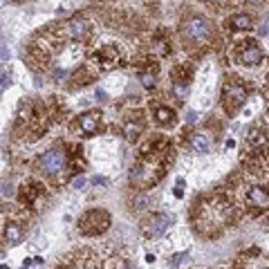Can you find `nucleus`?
<instances>
[{"instance_id":"obj_1","label":"nucleus","mask_w":269,"mask_h":269,"mask_svg":"<svg viewBox=\"0 0 269 269\" xmlns=\"http://www.w3.org/2000/svg\"><path fill=\"white\" fill-rule=\"evenodd\" d=\"M209 34H211V23L204 16H191L188 20H184V25H182V36H184V41L202 43L209 38Z\"/></svg>"},{"instance_id":"obj_2","label":"nucleus","mask_w":269,"mask_h":269,"mask_svg":"<svg viewBox=\"0 0 269 269\" xmlns=\"http://www.w3.org/2000/svg\"><path fill=\"white\" fill-rule=\"evenodd\" d=\"M110 224V216L105 211H88L85 216L79 220V229H81L83 235H97V234H103L105 229Z\"/></svg>"},{"instance_id":"obj_3","label":"nucleus","mask_w":269,"mask_h":269,"mask_svg":"<svg viewBox=\"0 0 269 269\" xmlns=\"http://www.w3.org/2000/svg\"><path fill=\"white\" fill-rule=\"evenodd\" d=\"M65 162H67L65 152L59 151V148H52V151H47L41 155V159H38V170L45 173V175H56V173H61V170L65 168Z\"/></svg>"},{"instance_id":"obj_4","label":"nucleus","mask_w":269,"mask_h":269,"mask_svg":"<svg viewBox=\"0 0 269 269\" xmlns=\"http://www.w3.org/2000/svg\"><path fill=\"white\" fill-rule=\"evenodd\" d=\"M170 222H173V218L166 216V213H152L144 222V234H146V238H159V235L166 234Z\"/></svg>"},{"instance_id":"obj_5","label":"nucleus","mask_w":269,"mask_h":269,"mask_svg":"<svg viewBox=\"0 0 269 269\" xmlns=\"http://www.w3.org/2000/svg\"><path fill=\"white\" fill-rule=\"evenodd\" d=\"M222 103H227L229 112H235V108H240V105L245 103V88L238 85V83H229L227 90H224Z\"/></svg>"},{"instance_id":"obj_6","label":"nucleus","mask_w":269,"mask_h":269,"mask_svg":"<svg viewBox=\"0 0 269 269\" xmlns=\"http://www.w3.org/2000/svg\"><path fill=\"white\" fill-rule=\"evenodd\" d=\"M99 126H101V112L97 110H90V112H83L79 117V128L85 137H92V134L99 133Z\"/></svg>"},{"instance_id":"obj_7","label":"nucleus","mask_w":269,"mask_h":269,"mask_svg":"<svg viewBox=\"0 0 269 269\" xmlns=\"http://www.w3.org/2000/svg\"><path fill=\"white\" fill-rule=\"evenodd\" d=\"M247 202L249 206H256V209H267L269 206V188L267 186H253L249 193H247Z\"/></svg>"},{"instance_id":"obj_8","label":"nucleus","mask_w":269,"mask_h":269,"mask_svg":"<svg viewBox=\"0 0 269 269\" xmlns=\"http://www.w3.org/2000/svg\"><path fill=\"white\" fill-rule=\"evenodd\" d=\"M240 63L242 65H258L260 63V59H263V50L256 45V43H247L245 47H242V52H240Z\"/></svg>"},{"instance_id":"obj_9","label":"nucleus","mask_w":269,"mask_h":269,"mask_svg":"<svg viewBox=\"0 0 269 269\" xmlns=\"http://www.w3.org/2000/svg\"><path fill=\"white\" fill-rule=\"evenodd\" d=\"M67 27H70V36L74 41H83V38H88V34H90V23L81 16L72 18Z\"/></svg>"},{"instance_id":"obj_10","label":"nucleus","mask_w":269,"mask_h":269,"mask_svg":"<svg viewBox=\"0 0 269 269\" xmlns=\"http://www.w3.org/2000/svg\"><path fill=\"white\" fill-rule=\"evenodd\" d=\"M252 16L249 14H234V16L229 18V27L235 32H247V30H252Z\"/></svg>"},{"instance_id":"obj_11","label":"nucleus","mask_w":269,"mask_h":269,"mask_svg":"<svg viewBox=\"0 0 269 269\" xmlns=\"http://www.w3.org/2000/svg\"><path fill=\"white\" fill-rule=\"evenodd\" d=\"M155 121L159 126H173L175 123V110H170L168 105H155Z\"/></svg>"},{"instance_id":"obj_12","label":"nucleus","mask_w":269,"mask_h":269,"mask_svg":"<svg viewBox=\"0 0 269 269\" xmlns=\"http://www.w3.org/2000/svg\"><path fill=\"white\" fill-rule=\"evenodd\" d=\"M5 242L7 245H20V240H23V229L18 222H7L5 224Z\"/></svg>"},{"instance_id":"obj_13","label":"nucleus","mask_w":269,"mask_h":269,"mask_svg":"<svg viewBox=\"0 0 269 269\" xmlns=\"http://www.w3.org/2000/svg\"><path fill=\"white\" fill-rule=\"evenodd\" d=\"M247 141H249V146L253 148V151H260V148H267V134L263 133L260 128H252V133H249V137H247Z\"/></svg>"},{"instance_id":"obj_14","label":"nucleus","mask_w":269,"mask_h":269,"mask_svg":"<svg viewBox=\"0 0 269 269\" xmlns=\"http://www.w3.org/2000/svg\"><path fill=\"white\" fill-rule=\"evenodd\" d=\"M191 148H193L195 152H209L211 148V139L206 133H195L193 137H191Z\"/></svg>"},{"instance_id":"obj_15","label":"nucleus","mask_w":269,"mask_h":269,"mask_svg":"<svg viewBox=\"0 0 269 269\" xmlns=\"http://www.w3.org/2000/svg\"><path fill=\"white\" fill-rule=\"evenodd\" d=\"M123 134H126V139L128 141H137L141 134V121H133V119H128L126 121V126H123Z\"/></svg>"},{"instance_id":"obj_16","label":"nucleus","mask_w":269,"mask_h":269,"mask_svg":"<svg viewBox=\"0 0 269 269\" xmlns=\"http://www.w3.org/2000/svg\"><path fill=\"white\" fill-rule=\"evenodd\" d=\"M170 94H173L177 101H184V99H186V94H188V83L173 81V83H170Z\"/></svg>"},{"instance_id":"obj_17","label":"nucleus","mask_w":269,"mask_h":269,"mask_svg":"<svg viewBox=\"0 0 269 269\" xmlns=\"http://www.w3.org/2000/svg\"><path fill=\"white\" fill-rule=\"evenodd\" d=\"M148 204H151V198H148V195H144V193H139V195H137V198L133 200V209H137V211L146 209Z\"/></svg>"},{"instance_id":"obj_18","label":"nucleus","mask_w":269,"mask_h":269,"mask_svg":"<svg viewBox=\"0 0 269 269\" xmlns=\"http://www.w3.org/2000/svg\"><path fill=\"white\" fill-rule=\"evenodd\" d=\"M139 81L144 88H152L155 85V74H148V72H139Z\"/></svg>"},{"instance_id":"obj_19","label":"nucleus","mask_w":269,"mask_h":269,"mask_svg":"<svg viewBox=\"0 0 269 269\" xmlns=\"http://www.w3.org/2000/svg\"><path fill=\"white\" fill-rule=\"evenodd\" d=\"M85 184H88V182H85V177H76V180L72 182V186H74V188H79V191H81V188L85 186Z\"/></svg>"},{"instance_id":"obj_20","label":"nucleus","mask_w":269,"mask_h":269,"mask_svg":"<svg viewBox=\"0 0 269 269\" xmlns=\"http://www.w3.org/2000/svg\"><path fill=\"white\" fill-rule=\"evenodd\" d=\"M2 195H5V198H12V195H14V186H12V184H5V186H2Z\"/></svg>"},{"instance_id":"obj_21","label":"nucleus","mask_w":269,"mask_h":269,"mask_svg":"<svg viewBox=\"0 0 269 269\" xmlns=\"http://www.w3.org/2000/svg\"><path fill=\"white\" fill-rule=\"evenodd\" d=\"M195 121H198V112H188L186 123H195Z\"/></svg>"},{"instance_id":"obj_22","label":"nucleus","mask_w":269,"mask_h":269,"mask_svg":"<svg viewBox=\"0 0 269 269\" xmlns=\"http://www.w3.org/2000/svg\"><path fill=\"white\" fill-rule=\"evenodd\" d=\"M97 99H99V101H105V99H108V94H105L103 90H97Z\"/></svg>"},{"instance_id":"obj_23","label":"nucleus","mask_w":269,"mask_h":269,"mask_svg":"<svg viewBox=\"0 0 269 269\" xmlns=\"http://www.w3.org/2000/svg\"><path fill=\"white\" fill-rule=\"evenodd\" d=\"M94 184H105V177H94Z\"/></svg>"},{"instance_id":"obj_24","label":"nucleus","mask_w":269,"mask_h":269,"mask_svg":"<svg viewBox=\"0 0 269 269\" xmlns=\"http://www.w3.org/2000/svg\"><path fill=\"white\" fill-rule=\"evenodd\" d=\"M245 2H249V5H260L263 0H245Z\"/></svg>"},{"instance_id":"obj_25","label":"nucleus","mask_w":269,"mask_h":269,"mask_svg":"<svg viewBox=\"0 0 269 269\" xmlns=\"http://www.w3.org/2000/svg\"><path fill=\"white\" fill-rule=\"evenodd\" d=\"M206 2H222V0H206Z\"/></svg>"}]
</instances>
